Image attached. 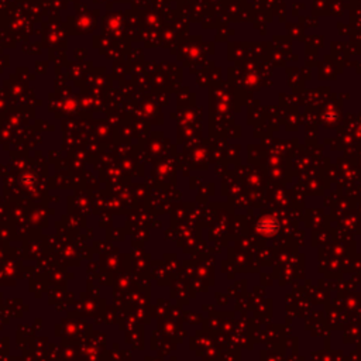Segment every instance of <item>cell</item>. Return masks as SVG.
Wrapping results in <instances>:
<instances>
[{
	"mask_svg": "<svg viewBox=\"0 0 361 361\" xmlns=\"http://www.w3.org/2000/svg\"><path fill=\"white\" fill-rule=\"evenodd\" d=\"M257 230L260 233L267 234V236H272L278 232V222L275 219H271V217H264L260 220V223L257 224Z\"/></svg>",
	"mask_w": 361,
	"mask_h": 361,
	"instance_id": "cell-1",
	"label": "cell"
}]
</instances>
